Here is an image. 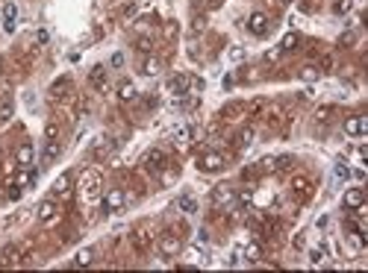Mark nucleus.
<instances>
[{"label": "nucleus", "mask_w": 368, "mask_h": 273, "mask_svg": "<svg viewBox=\"0 0 368 273\" xmlns=\"http://www.w3.org/2000/svg\"><path fill=\"white\" fill-rule=\"evenodd\" d=\"M101 203H103V212H121L124 203H127V197H124L121 188H109V191L101 197Z\"/></svg>", "instance_id": "3"}, {"label": "nucleus", "mask_w": 368, "mask_h": 273, "mask_svg": "<svg viewBox=\"0 0 368 273\" xmlns=\"http://www.w3.org/2000/svg\"><path fill=\"white\" fill-rule=\"evenodd\" d=\"M59 153H62V144L53 138V141H47L44 144V150H41V168H47V165H53L56 159H59Z\"/></svg>", "instance_id": "10"}, {"label": "nucleus", "mask_w": 368, "mask_h": 273, "mask_svg": "<svg viewBox=\"0 0 368 273\" xmlns=\"http://www.w3.org/2000/svg\"><path fill=\"white\" fill-rule=\"evenodd\" d=\"M318 71H321V74L333 71V53H324V56H321V62H318Z\"/></svg>", "instance_id": "38"}, {"label": "nucleus", "mask_w": 368, "mask_h": 273, "mask_svg": "<svg viewBox=\"0 0 368 273\" xmlns=\"http://www.w3.org/2000/svg\"><path fill=\"white\" fill-rule=\"evenodd\" d=\"M89 83L98 91H106V68H103V65H95V68L89 71Z\"/></svg>", "instance_id": "14"}, {"label": "nucleus", "mask_w": 368, "mask_h": 273, "mask_svg": "<svg viewBox=\"0 0 368 273\" xmlns=\"http://www.w3.org/2000/svg\"><path fill=\"white\" fill-rule=\"evenodd\" d=\"M342 203H345V209L354 212V209H360V206L366 203V191H363V188H351V191H345V200H342Z\"/></svg>", "instance_id": "11"}, {"label": "nucleus", "mask_w": 368, "mask_h": 273, "mask_svg": "<svg viewBox=\"0 0 368 273\" xmlns=\"http://www.w3.org/2000/svg\"><path fill=\"white\" fill-rule=\"evenodd\" d=\"M221 6V0H209V9H218Z\"/></svg>", "instance_id": "51"}, {"label": "nucleus", "mask_w": 368, "mask_h": 273, "mask_svg": "<svg viewBox=\"0 0 368 273\" xmlns=\"http://www.w3.org/2000/svg\"><path fill=\"white\" fill-rule=\"evenodd\" d=\"M112 150H115V141H106V138H103L101 144H95V159L101 162V159H106Z\"/></svg>", "instance_id": "28"}, {"label": "nucleus", "mask_w": 368, "mask_h": 273, "mask_svg": "<svg viewBox=\"0 0 368 273\" xmlns=\"http://www.w3.org/2000/svg\"><path fill=\"white\" fill-rule=\"evenodd\" d=\"M15 21H18V6L15 3H6L3 6V30L12 32L15 30Z\"/></svg>", "instance_id": "17"}, {"label": "nucleus", "mask_w": 368, "mask_h": 273, "mask_svg": "<svg viewBox=\"0 0 368 273\" xmlns=\"http://www.w3.org/2000/svg\"><path fill=\"white\" fill-rule=\"evenodd\" d=\"M189 83H192V77H189V74H174V77L168 80V94H174V97H186V94H189Z\"/></svg>", "instance_id": "8"}, {"label": "nucleus", "mask_w": 368, "mask_h": 273, "mask_svg": "<svg viewBox=\"0 0 368 273\" xmlns=\"http://www.w3.org/2000/svg\"><path fill=\"white\" fill-rule=\"evenodd\" d=\"M92 262H95V250H89V247L74 256V268H86V265H92Z\"/></svg>", "instance_id": "23"}, {"label": "nucleus", "mask_w": 368, "mask_h": 273, "mask_svg": "<svg viewBox=\"0 0 368 273\" xmlns=\"http://www.w3.org/2000/svg\"><path fill=\"white\" fill-rule=\"evenodd\" d=\"M245 112H247V106H245V103H227V106L221 109V118H224V121H236V118H239V115H245Z\"/></svg>", "instance_id": "19"}, {"label": "nucleus", "mask_w": 368, "mask_h": 273, "mask_svg": "<svg viewBox=\"0 0 368 273\" xmlns=\"http://www.w3.org/2000/svg\"><path fill=\"white\" fill-rule=\"evenodd\" d=\"M324 262H327V247H312V250H309V265L318 268V265H324Z\"/></svg>", "instance_id": "27"}, {"label": "nucleus", "mask_w": 368, "mask_h": 273, "mask_svg": "<svg viewBox=\"0 0 368 273\" xmlns=\"http://www.w3.org/2000/svg\"><path fill=\"white\" fill-rule=\"evenodd\" d=\"M80 191H83V200L86 203L101 200V174L98 171H86L83 180H80Z\"/></svg>", "instance_id": "1"}, {"label": "nucleus", "mask_w": 368, "mask_h": 273, "mask_svg": "<svg viewBox=\"0 0 368 273\" xmlns=\"http://www.w3.org/2000/svg\"><path fill=\"white\" fill-rule=\"evenodd\" d=\"M366 132H368V118L366 115H351V118H345V135L360 138V135H366Z\"/></svg>", "instance_id": "7"}, {"label": "nucleus", "mask_w": 368, "mask_h": 273, "mask_svg": "<svg viewBox=\"0 0 368 273\" xmlns=\"http://www.w3.org/2000/svg\"><path fill=\"white\" fill-rule=\"evenodd\" d=\"M159 71H162L159 59H147V62H144V68H141V74H144V77H156Z\"/></svg>", "instance_id": "34"}, {"label": "nucleus", "mask_w": 368, "mask_h": 273, "mask_svg": "<svg viewBox=\"0 0 368 273\" xmlns=\"http://www.w3.org/2000/svg\"><path fill=\"white\" fill-rule=\"evenodd\" d=\"M245 259H247V262H259V259H262V247L256 241H250L245 247Z\"/></svg>", "instance_id": "30"}, {"label": "nucleus", "mask_w": 368, "mask_h": 273, "mask_svg": "<svg viewBox=\"0 0 368 273\" xmlns=\"http://www.w3.org/2000/svg\"><path fill=\"white\" fill-rule=\"evenodd\" d=\"M233 203H236V191L230 185H215V188H212V206L227 209V206H233Z\"/></svg>", "instance_id": "6"}, {"label": "nucleus", "mask_w": 368, "mask_h": 273, "mask_svg": "<svg viewBox=\"0 0 368 273\" xmlns=\"http://www.w3.org/2000/svg\"><path fill=\"white\" fill-rule=\"evenodd\" d=\"M18 197H21V188L15 182H9V200H18Z\"/></svg>", "instance_id": "46"}, {"label": "nucleus", "mask_w": 368, "mask_h": 273, "mask_svg": "<svg viewBox=\"0 0 368 273\" xmlns=\"http://www.w3.org/2000/svg\"><path fill=\"white\" fill-rule=\"evenodd\" d=\"M9 118H12V103H3V106H0V126L9 121Z\"/></svg>", "instance_id": "40"}, {"label": "nucleus", "mask_w": 368, "mask_h": 273, "mask_svg": "<svg viewBox=\"0 0 368 273\" xmlns=\"http://www.w3.org/2000/svg\"><path fill=\"white\" fill-rule=\"evenodd\" d=\"M109 65H112V68H124V53H112Z\"/></svg>", "instance_id": "45"}, {"label": "nucleus", "mask_w": 368, "mask_h": 273, "mask_svg": "<svg viewBox=\"0 0 368 273\" xmlns=\"http://www.w3.org/2000/svg\"><path fill=\"white\" fill-rule=\"evenodd\" d=\"M174 144L183 150V147H189L192 144V126H177L174 129Z\"/></svg>", "instance_id": "18"}, {"label": "nucleus", "mask_w": 368, "mask_h": 273, "mask_svg": "<svg viewBox=\"0 0 368 273\" xmlns=\"http://www.w3.org/2000/svg\"><path fill=\"white\" fill-rule=\"evenodd\" d=\"M180 250H183V238H180V235H174V232H165V235H159V253H162L165 259H174V256H180Z\"/></svg>", "instance_id": "2"}, {"label": "nucleus", "mask_w": 368, "mask_h": 273, "mask_svg": "<svg viewBox=\"0 0 368 273\" xmlns=\"http://www.w3.org/2000/svg\"><path fill=\"white\" fill-rule=\"evenodd\" d=\"M333 174H336V180H339V182H345L348 177H351V171H348V165H336V168H333Z\"/></svg>", "instance_id": "39"}, {"label": "nucleus", "mask_w": 368, "mask_h": 273, "mask_svg": "<svg viewBox=\"0 0 368 273\" xmlns=\"http://www.w3.org/2000/svg\"><path fill=\"white\" fill-rule=\"evenodd\" d=\"M177 209L183 214H198V200H195L192 194H183V197L177 200Z\"/></svg>", "instance_id": "21"}, {"label": "nucleus", "mask_w": 368, "mask_h": 273, "mask_svg": "<svg viewBox=\"0 0 368 273\" xmlns=\"http://www.w3.org/2000/svg\"><path fill=\"white\" fill-rule=\"evenodd\" d=\"M65 91H71V80H68V77L56 80V83L50 86V94H53V100H56V97H65Z\"/></svg>", "instance_id": "26"}, {"label": "nucleus", "mask_w": 368, "mask_h": 273, "mask_svg": "<svg viewBox=\"0 0 368 273\" xmlns=\"http://www.w3.org/2000/svg\"><path fill=\"white\" fill-rule=\"evenodd\" d=\"M71 182H74V177H71V174H62L59 180L53 182V194H56V197H65L68 191H71Z\"/></svg>", "instance_id": "22"}, {"label": "nucleus", "mask_w": 368, "mask_h": 273, "mask_svg": "<svg viewBox=\"0 0 368 273\" xmlns=\"http://www.w3.org/2000/svg\"><path fill=\"white\" fill-rule=\"evenodd\" d=\"M198 168H201L203 174H218V171L224 168V156L215 153V150H206L201 159H198Z\"/></svg>", "instance_id": "4"}, {"label": "nucleus", "mask_w": 368, "mask_h": 273, "mask_svg": "<svg viewBox=\"0 0 368 273\" xmlns=\"http://www.w3.org/2000/svg\"><path fill=\"white\" fill-rule=\"evenodd\" d=\"M283 3H295V0H283Z\"/></svg>", "instance_id": "52"}, {"label": "nucleus", "mask_w": 368, "mask_h": 273, "mask_svg": "<svg viewBox=\"0 0 368 273\" xmlns=\"http://www.w3.org/2000/svg\"><path fill=\"white\" fill-rule=\"evenodd\" d=\"M135 12H138V3H135V0H133V3H127V6H124V18H133Z\"/></svg>", "instance_id": "44"}, {"label": "nucleus", "mask_w": 368, "mask_h": 273, "mask_svg": "<svg viewBox=\"0 0 368 273\" xmlns=\"http://www.w3.org/2000/svg\"><path fill=\"white\" fill-rule=\"evenodd\" d=\"M118 97H121L124 103H130V100H135V97H138V91H135L133 83H121V86H118Z\"/></svg>", "instance_id": "24"}, {"label": "nucleus", "mask_w": 368, "mask_h": 273, "mask_svg": "<svg viewBox=\"0 0 368 273\" xmlns=\"http://www.w3.org/2000/svg\"><path fill=\"white\" fill-rule=\"evenodd\" d=\"M133 247L138 253H147V250H150V235H147V229H135L133 232Z\"/></svg>", "instance_id": "20"}, {"label": "nucleus", "mask_w": 368, "mask_h": 273, "mask_svg": "<svg viewBox=\"0 0 368 273\" xmlns=\"http://www.w3.org/2000/svg\"><path fill=\"white\" fill-rule=\"evenodd\" d=\"M38 220L47 223V226L56 220V203H53V200H44V203L38 206Z\"/></svg>", "instance_id": "15"}, {"label": "nucleus", "mask_w": 368, "mask_h": 273, "mask_svg": "<svg viewBox=\"0 0 368 273\" xmlns=\"http://www.w3.org/2000/svg\"><path fill=\"white\" fill-rule=\"evenodd\" d=\"M247 30L253 32V35H265V32H268V15L253 12V15H250V21H247Z\"/></svg>", "instance_id": "12"}, {"label": "nucleus", "mask_w": 368, "mask_h": 273, "mask_svg": "<svg viewBox=\"0 0 368 273\" xmlns=\"http://www.w3.org/2000/svg\"><path fill=\"white\" fill-rule=\"evenodd\" d=\"M289 165H292V156H280V159H274V168H277V171H286Z\"/></svg>", "instance_id": "41"}, {"label": "nucleus", "mask_w": 368, "mask_h": 273, "mask_svg": "<svg viewBox=\"0 0 368 273\" xmlns=\"http://www.w3.org/2000/svg\"><path fill=\"white\" fill-rule=\"evenodd\" d=\"M318 77H321V71H318L315 65H306V68H301V80H303V83H315Z\"/></svg>", "instance_id": "32"}, {"label": "nucleus", "mask_w": 368, "mask_h": 273, "mask_svg": "<svg viewBox=\"0 0 368 273\" xmlns=\"http://www.w3.org/2000/svg\"><path fill=\"white\" fill-rule=\"evenodd\" d=\"M135 50H138V53H150V50H153V41H150L147 35H141V38L135 41Z\"/></svg>", "instance_id": "36"}, {"label": "nucleus", "mask_w": 368, "mask_h": 273, "mask_svg": "<svg viewBox=\"0 0 368 273\" xmlns=\"http://www.w3.org/2000/svg\"><path fill=\"white\" fill-rule=\"evenodd\" d=\"M230 59L242 62V59H245V50H242V47H233V50H230Z\"/></svg>", "instance_id": "48"}, {"label": "nucleus", "mask_w": 368, "mask_h": 273, "mask_svg": "<svg viewBox=\"0 0 368 273\" xmlns=\"http://www.w3.org/2000/svg\"><path fill=\"white\" fill-rule=\"evenodd\" d=\"M247 144H253V129H250V126L236 135V147H247Z\"/></svg>", "instance_id": "33"}, {"label": "nucleus", "mask_w": 368, "mask_h": 273, "mask_svg": "<svg viewBox=\"0 0 368 273\" xmlns=\"http://www.w3.org/2000/svg\"><path fill=\"white\" fill-rule=\"evenodd\" d=\"M292 194L301 197V200H306V197L312 194V182L306 180V177H295V180H292Z\"/></svg>", "instance_id": "13"}, {"label": "nucleus", "mask_w": 368, "mask_h": 273, "mask_svg": "<svg viewBox=\"0 0 368 273\" xmlns=\"http://www.w3.org/2000/svg\"><path fill=\"white\" fill-rule=\"evenodd\" d=\"M35 41H38V44H44V41H47V32L38 30V32H35Z\"/></svg>", "instance_id": "50"}, {"label": "nucleus", "mask_w": 368, "mask_h": 273, "mask_svg": "<svg viewBox=\"0 0 368 273\" xmlns=\"http://www.w3.org/2000/svg\"><path fill=\"white\" fill-rule=\"evenodd\" d=\"M351 9H354V0H336V3H333V12H336V15H348Z\"/></svg>", "instance_id": "35"}, {"label": "nucleus", "mask_w": 368, "mask_h": 273, "mask_svg": "<svg viewBox=\"0 0 368 273\" xmlns=\"http://www.w3.org/2000/svg\"><path fill=\"white\" fill-rule=\"evenodd\" d=\"M15 185H18V188H24V185H33L35 182V174H30V168H21V171H18V174H15Z\"/></svg>", "instance_id": "25"}, {"label": "nucleus", "mask_w": 368, "mask_h": 273, "mask_svg": "<svg viewBox=\"0 0 368 273\" xmlns=\"http://www.w3.org/2000/svg\"><path fill=\"white\" fill-rule=\"evenodd\" d=\"M203 27H206V18H203V15H195V21H192V30H195V32H201Z\"/></svg>", "instance_id": "43"}, {"label": "nucleus", "mask_w": 368, "mask_h": 273, "mask_svg": "<svg viewBox=\"0 0 368 273\" xmlns=\"http://www.w3.org/2000/svg\"><path fill=\"white\" fill-rule=\"evenodd\" d=\"M33 159H35L33 141H24V144L15 150V165H18V168H33Z\"/></svg>", "instance_id": "9"}, {"label": "nucleus", "mask_w": 368, "mask_h": 273, "mask_svg": "<svg viewBox=\"0 0 368 273\" xmlns=\"http://www.w3.org/2000/svg\"><path fill=\"white\" fill-rule=\"evenodd\" d=\"M144 168H147L150 174H162V171L168 168V156H165V150H159V147L147 150V156H144Z\"/></svg>", "instance_id": "5"}, {"label": "nucleus", "mask_w": 368, "mask_h": 273, "mask_svg": "<svg viewBox=\"0 0 368 273\" xmlns=\"http://www.w3.org/2000/svg\"><path fill=\"white\" fill-rule=\"evenodd\" d=\"M298 44H301V35L298 32H286L283 41H280V50H295Z\"/></svg>", "instance_id": "29"}, {"label": "nucleus", "mask_w": 368, "mask_h": 273, "mask_svg": "<svg viewBox=\"0 0 368 273\" xmlns=\"http://www.w3.org/2000/svg\"><path fill=\"white\" fill-rule=\"evenodd\" d=\"M333 115H336V106H330V103H327V106H318V112H315V121H318V123H327L330 118H333Z\"/></svg>", "instance_id": "31"}, {"label": "nucleus", "mask_w": 368, "mask_h": 273, "mask_svg": "<svg viewBox=\"0 0 368 273\" xmlns=\"http://www.w3.org/2000/svg\"><path fill=\"white\" fill-rule=\"evenodd\" d=\"M165 35H168V38H174V35H177V21H168V24H165Z\"/></svg>", "instance_id": "47"}, {"label": "nucleus", "mask_w": 368, "mask_h": 273, "mask_svg": "<svg viewBox=\"0 0 368 273\" xmlns=\"http://www.w3.org/2000/svg\"><path fill=\"white\" fill-rule=\"evenodd\" d=\"M44 138H47V141L59 138V123H56V121H50L47 126H44Z\"/></svg>", "instance_id": "37"}, {"label": "nucleus", "mask_w": 368, "mask_h": 273, "mask_svg": "<svg viewBox=\"0 0 368 273\" xmlns=\"http://www.w3.org/2000/svg\"><path fill=\"white\" fill-rule=\"evenodd\" d=\"M262 109H265V100H256V103H250V106H247V112H250V115H259Z\"/></svg>", "instance_id": "42"}, {"label": "nucleus", "mask_w": 368, "mask_h": 273, "mask_svg": "<svg viewBox=\"0 0 368 273\" xmlns=\"http://www.w3.org/2000/svg\"><path fill=\"white\" fill-rule=\"evenodd\" d=\"M12 265H21V250L18 247H6L0 253V268H12Z\"/></svg>", "instance_id": "16"}, {"label": "nucleus", "mask_w": 368, "mask_h": 273, "mask_svg": "<svg viewBox=\"0 0 368 273\" xmlns=\"http://www.w3.org/2000/svg\"><path fill=\"white\" fill-rule=\"evenodd\" d=\"M174 180H177V171H165V174H162V182H165V185H171Z\"/></svg>", "instance_id": "49"}]
</instances>
